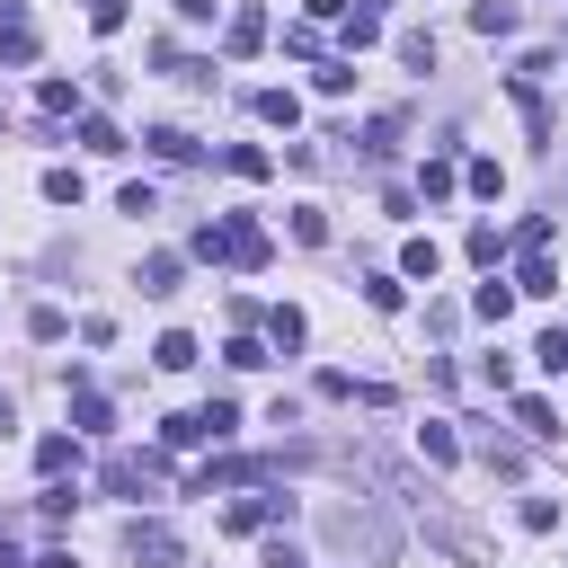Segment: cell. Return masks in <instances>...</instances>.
Instances as JSON below:
<instances>
[{
	"label": "cell",
	"mask_w": 568,
	"mask_h": 568,
	"mask_svg": "<svg viewBox=\"0 0 568 568\" xmlns=\"http://www.w3.org/2000/svg\"><path fill=\"white\" fill-rule=\"evenodd\" d=\"M0 62H10V71L36 62V19H27V0H0Z\"/></svg>",
	"instance_id": "6da1fadb"
},
{
	"label": "cell",
	"mask_w": 568,
	"mask_h": 568,
	"mask_svg": "<svg viewBox=\"0 0 568 568\" xmlns=\"http://www.w3.org/2000/svg\"><path fill=\"white\" fill-rule=\"evenodd\" d=\"M125 551H133V559H142V568H178V559H187V551H178V533H169V524H142V516H133V524H125Z\"/></svg>",
	"instance_id": "7a4b0ae2"
},
{
	"label": "cell",
	"mask_w": 568,
	"mask_h": 568,
	"mask_svg": "<svg viewBox=\"0 0 568 568\" xmlns=\"http://www.w3.org/2000/svg\"><path fill=\"white\" fill-rule=\"evenodd\" d=\"M329 533H338L346 551H365V559H391V524H374V516H355V507H338V516H329Z\"/></svg>",
	"instance_id": "3957f363"
},
{
	"label": "cell",
	"mask_w": 568,
	"mask_h": 568,
	"mask_svg": "<svg viewBox=\"0 0 568 568\" xmlns=\"http://www.w3.org/2000/svg\"><path fill=\"white\" fill-rule=\"evenodd\" d=\"M223 258L232 267H267V232L249 223V213H223Z\"/></svg>",
	"instance_id": "277c9868"
},
{
	"label": "cell",
	"mask_w": 568,
	"mask_h": 568,
	"mask_svg": "<svg viewBox=\"0 0 568 568\" xmlns=\"http://www.w3.org/2000/svg\"><path fill=\"white\" fill-rule=\"evenodd\" d=\"M284 516H294V497H240V507H223L232 533H267V524H284Z\"/></svg>",
	"instance_id": "5b68a950"
},
{
	"label": "cell",
	"mask_w": 568,
	"mask_h": 568,
	"mask_svg": "<svg viewBox=\"0 0 568 568\" xmlns=\"http://www.w3.org/2000/svg\"><path fill=\"white\" fill-rule=\"evenodd\" d=\"M338 36H346V54H365V45H382V10H374V0H346V19H338Z\"/></svg>",
	"instance_id": "8992f818"
},
{
	"label": "cell",
	"mask_w": 568,
	"mask_h": 568,
	"mask_svg": "<svg viewBox=\"0 0 568 568\" xmlns=\"http://www.w3.org/2000/svg\"><path fill=\"white\" fill-rule=\"evenodd\" d=\"M152 480H161V462H152V453H142V462H133V453H116V462H107V488H116V497H142Z\"/></svg>",
	"instance_id": "52a82bcc"
},
{
	"label": "cell",
	"mask_w": 568,
	"mask_h": 568,
	"mask_svg": "<svg viewBox=\"0 0 568 568\" xmlns=\"http://www.w3.org/2000/svg\"><path fill=\"white\" fill-rule=\"evenodd\" d=\"M107 426H116V409H107V400L81 382V391H71V436H107Z\"/></svg>",
	"instance_id": "ba28073f"
},
{
	"label": "cell",
	"mask_w": 568,
	"mask_h": 568,
	"mask_svg": "<svg viewBox=\"0 0 568 568\" xmlns=\"http://www.w3.org/2000/svg\"><path fill=\"white\" fill-rule=\"evenodd\" d=\"M178 275H187V267H178L169 249H152V258H142V275H133V284H142V294H152V303H169V294H178Z\"/></svg>",
	"instance_id": "9c48e42d"
},
{
	"label": "cell",
	"mask_w": 568,
	"mask_h": 568,
	"mask_svg": "<svg viewBox=\"0 0 568 568\" xmlns=\"http://www.w3.org/2000/svg\"><path fill=\"white\" fill-rule=\"evenodd\" d=\"M258 45H267V10H232V36H223V54H232V62H249Z\"/></svg>",
	"instance_id": "30bf717a"
},
{
	"label": "cell",
	"mask_w": 568,
	"mask_h": 568,
	"mask_svg": "<svg viewBox=\"0 0 568 568\" xmlns=\"http://www.w3.org/2000/svg\"><path fill=\"white\" fill-rule=\"evenodd\" d=\"M417 453L436 462V471H453V462H462V436H453V426L436 417V426H417Z\"/></svg>",
	"instance_id": "8fae6325"
},
{
	"label": "cell",
	"mask_w": 568,
	"mask_h": 568,
	"mask_svg": "<svg viewBox=\"0 0 568 568\" xmlns=\"http://www.w3.org/2000/svg\"><path fill=\"white\" fill-rule=\"evenodd\" d=\"M417 196H426V204L453 196V152H445V142H436V161H417Z\"/></svg>",
	"instance_id": "7c38bea8"
},
{
	"label": "cell",
	"mask_w": 568,
	"mask_h": 568,
	"mask_svg": "<svg viewBox=\"0 0 568 568\" xmlns=\"http://www.w3.org/2000/svg\"><path fill=\"white\" fill-rule=\"evenodd\" d=\"M161 445H178V453H196V445H213V426H204V409H187V417H169V426H161Z\"/></svg>",
	"instance_id": "4fadbf2b"
},
{
	"label": "cell",
	"mask_w": 568,
	"mask_h": 568,
	"mask_svg": "<svg viewBox=\"0 0 568 568\" xmlns=\"http://www.w3.org/2000/svg\"><path fill=\"white\" fill-rule=\"evenodd\" d=\"M249 107H258L267 125H284V133H294V125H303V98H294V90H258Z\"/></svg>",
	"instance_id": "5bb4252c"
},
{
	"label": "cell",
	"mask_w": 568,
	"mask_h": 568,
	"mask_svg": "<svg viewBox=\"0 0 568 568\" xmlns=\"http://www.w3.org/2000/svg\"><path fill=\"white\" fill-rule=\"evenodd\" d=\"M516 294H533V303H542V294H559V275H551V258H542V249H524V267H516Z\"/></svg>",
	"instance_id": "9a60e30c"
},
{
	"label": "cell",
	"mask_w": 568,
	"mask_h": 568,
	"mask_svg": "<svg viewBox=\"0 0 568 568\" xmlns=\"http://www.w3.org/2000/svg\"><path fill=\"white\" fill-rule=\"evenodd\" d=\"M516 426H524L533 445H551V436H559V409H551V400H516Z\"/></svg>",
	"instance_id": "2e32d148"
},
{
	"label": "cell",
	"mask_w": 568,
	"mask_h": 568,
	"mask_svg": "<svg viewBox=\"0 0 568 568\" xmlns=\"http://www.w3.org/2000/svg\"><path fill=\"white\" fill-rule=\"evenodd\" d=\"M267 338H275V346H303V338H311V320H303L294 303H275V311H267Z\"/></svg>",
	"instance_id": "e0dca14e"
},
{
	"label": "cell",
	"mask_w": 568,
	"mask_h": 568,
	"mask_svg": "<svg viewBox=\"0 0 568 568\" xmlns=\"http://www.w3.org/2000/svg\"><path fill=\"white\" fill-rule=\"evenodd\" d=\"M152 365H161V374H187V365H196V338H187V329H169V338L152 346Z\"/></svg>",
	"instance_id": "ac0fdd59"
},
{
	"label": "cell",
	"mask_w": 568,
	"mask_h": 568,
	"mask_svg": "<svg viewBox=\"0 0 568 568\" xmlns=\"http://www.w3.org/2000/svg\"><path fill=\"white\" fill-rule=\"evenodd\" d=\"M71 462H81V436H45V445H36V471H45V480L71 471Z\"/></svg>",
	"instance_id": "d6986e66"
},
{
	"label": "cell",
	"mask_w": 568,
	"mask_h": 568,
	"mask_svg": "<svg viewBox=\"0 0 568 568\" xmlns=\"http://www.w3.org/2000/svg\"><path fill=\"white\" fill-rule=\"evenodd\" d=\"M471 27L480 36H507L516 27V0H471Z\"/></svg>",
	"instance_id": "ffe728a7"
},
{
	"label": "cell",
	"mask_w": 568,
	"mask_h": 568,
	"mask_svg": "<svg viewBox=\"0 0 568 568\" xmlns=\"http://www.w3.org/2000/svg\"><path fill=\"white\" fill-rule=\"evenodd\" d=\"M471 311H480V320H507V311H516V284H497V275H488L480 294H471Z\"/></svg>",
	"instance_id": "44dd1931"
},
{
	"label": "cell",
	"mask_w": 568,
	"mask_h": 568,
	"mask_svg": "<svg viewBox=\"0 0 568 568\" xmlns=\"http://www.w3.org/2000/svg\"><path fill=\"white\" fill-rule=\"evenodd\" d=\"M142 142H152V152H161V161H196V133H178V125H152V133H142Z\"/></svg>",
	"instance_id": "7402d4cb"
},
{
	"label": "cell",
	"mask_w": 568,
	"mask_h": 568,
	"mask_svg": "<svg viewBox=\"0 0 568 568\" xmlns=\"http://www.w3.org/2000/svg\"><path fill=\"white\" fill-rule=\"evenodd\" d=\"M436 267H445L436 240H409V249H400V275H426V284H436Z\"/></svg>",
	"instance_id": "603a6c76"
},
{
	"label": "cell",
	"mask_w": 568,
	"mask_h": 568,
	"mask_svg": "<svg viewBox=\"0 0 568 568\" xmlns=\"http://www.w3.org/2000/svg\"><path fill=\"white\" fill-rule=\"evenodd\" d=\"M400 62H409V71H436V36L409 27V36H400Z\"/></svg>",
	"instance_id": "cb8c5ba5"
},
{
	"label": "cell",
	"mask_w": 568,
	"mask_h": 568,
	"mask_svg": "<svg viewBox=\"0 0 568 568\" xmlns=\"http://www.w3.org/2000/svg\"><path fill=\"white\" fill-rule=\"evenodd\" d=\"M365 152H374V161L400 152V116H374V125H365Z\"/></svg>",
	"instance_id": "d4e9b609"
},
{
	"label": "cell",
	"mask_w": 568,
	"mask_h": 568,
	"mask_svg": "<svg viewBox=\"0 0 568 568\" xmlns=\"http://www.w3.org/2000/svg\"><path fill=\"white\" fill-rule=\"evenodd\" d=\"M294 240H303V249L329 240V213H320V204H294Z\"/></svg>",
	"instance_id": "484cf974"
},
{
	"label": "cell",
	"mask_w": 568,
	"mask_h": 568,
	"mask_svg": "<svg viewBox=\"0 0 568 568\" xmlns=\"http://www.w3.org/2000/svg\"><path fill=\"white\" fill-rule=\"evenodd\" d=\"M223 169H232V178H267V152H258V142H232Z\"/></svg>",
	"instance_id": "4316f807"
},
{
	"label": "cell",
	"mask_w": 568,
	"mask_h": 568,
	"mask_svg": "<svg viewBox=\"0 0 568 568\" xmlns=\"http://www.w3.org/2000/svg\"><path fill=\"white\" fill-rule=\"evenodd\" d=\"M62 329H71V320H62V311H54V303H36V311H27V338H36V346H54V338H62Z\"/></svg>",
	"instance_id": "83f0119b"
},
{
	"label": "cell",
	"mask_w": 568,
	"mask_h": 568,
	"mask_svg": "<svg viewBox=\"0 0 568 568\" xmlns=\"http://www.w3.org/2000/svg\"><path fill=\"white\" fill-rule=\"evenodd\" d=\"M45 204H81V169H45Z\"/></svg>",
	"instance_id": "f1b7e54d"
},
{
	"label": "cell",
	"mask_w": 568,
	"mask_h": 568,
	"mask_svg": "<svg viewBox=\"0 0 568 568\" xmlns=\"http://www.w3.org/2000/svg\"><path fill=\"white\" fill-rule=\"evenodd\" d=\"M365 303H374V311H400L409 294H400V275H365Z\"/></svg>",
	"instance_id": "f546056e"
},
{
	"label": "cell",
	"mask_w": 568,
	"mask_h": 568,
	"mask_svg": "<svg viewBox=\"0 0 568 568\" xmlns=\"http://www.w3.org/2000/svg\"><path fill=\"white\" fill-rule=\"evenodd\" d=\"M524 533H559V497H524Z\"/></svg>",
	"instance_id": "4dcf8cb0"
},
{
	"label": "cell",
	"mask_w": 568,
	"mask_h": 568,
	"mask_svg": "<svg viewBox=\"0 0 568 568\" xmlns=\"http://www.w3.org/2000/svg\"><path fill=\"white\" fill-rule=\"evenodd\" d=\"M36 107H45V116H71V107H81V90H71V81H45Z\"/></svg>",
	"instance_id": "1f68e13d"
},
{
	"label": "cell",
	"mask_w": 568,
	"mask_h": 568,
	"mask_svg": "<svg viewBox=\"0 0 568 568\" xmlns=\"http://www.w3.org/2000/svg\"><path fill=\"white\" fill-rule=\"evenodd\" d=\"M462 249H471V267H497V223H471V240H462Z\"/></svg>",
	"instance_id": "d6a6232c"
},
{
	"label": "cell",
	"mask_w": 568,
	"mask_h": 568,
	"mask_svg": "<svg viewBox=\"0 0 568 568\" xmlns=\"http://www.w3.org/2000/svg\"><path fill=\"white\" fill-rule=\"evenodd\" d=\"M355 90V62H320V98H346Z\"/></svg>",
	"instance_id": "836d02e7"
},
{
	"label": "cell",
	"mask_w": 568,
	"mask_h": 568,
	"mask_svg": "<svg viewBox=\"0 0 568 568\" xmlns=\"http://www.w3.org/2000/svg\"><path fill=\"white\" fill-rule=\"evenodd\" d=\"M81 142H90V152H125V133H116L107 116H90V125H81Z\"/></svg>",
	"instance_id": "e575fe53"
},
{
	"label": "cell",
	"mask_w": 568,
	"mask_h": 568,
	"mask_svg": "<svg viewBox=\"0 0 568 568\" xmlns=\"http://www.w3.org/2000/svg\"><path fill=\"white\" fill-rule=\"evenodd\" d=\"M471 196H507V169H497V161H471Z\"/></svg>",
	"instance_id": "d590c367"
},
{
	"label": "cell",
	"mask_w": 568,
	"mask_h": 568,
	"mask_svg": "<svg viewBox=\"0 0 568 568\" xmlns=\"http://www.w3.org/2000/svg\"><path fill=\"white\" fill-rule=\"evenodd\" d=\"M551 232H559L551 213H524V223H516V240H524V249H551Z\"/></svg>",
	"instance_id": "8d00e7d4"
},
{
	"label": "cell",
	"mask_w": 568,
	"mask_h": 568,
	"mask_svg": "<svg viewBox=\"0 0 568 568\" xmlns=\"http://www.w3.org/2000/svg\"><path fill=\"white\" fill-rule=\"evenodd\" d=\"M90 27H98V36H116V27H125V0H90Z\"/></svg>",
	"instance_id": "74e56055"
},
{
	"label": "cell",
	"mask_w": 568,
	"mask_h": 568,
	"mask_svg": "<svg viewBox=\"0 0 568 568\" xmlns=\"http://www.w3.org/2000/svg\"><path fill=\"white\" fill-rule=\"evenodd\" d=\"M213 10H223V0H178V19H213Z\"/></svg>",
	"instance_id": "f35d334b"
},
{
	"label": "cell",
	"mask_w": 568,
	"mask_h": 568,
	"mask_svg": "<svg viewBox=\"0 0 568 568\" xmlns=\"http://www.w3.org/2000/svg\"><path fill=\"white\" fill-rule=\"evenodd\" d=\"M10 426H19V409H10V391H0V436H10Z\"/></svg>",
	"instance_id": "ab89813d"
}]
</instances>
